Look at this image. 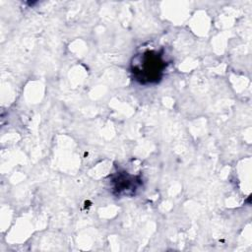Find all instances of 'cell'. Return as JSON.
Instances as JSON below:
<instances>
[{
    "label": "cell",
    "mask_w": 252,
    "mask_h": 252,
    "mask_svg": "<svg viewBox=\"0 0 252 252\" xmlns=\"http://www.w3.org/2000/svg\"><path fill=\"white\" fill-rule=\"evenodd\" d=\"M165 66L166 61L161 53L148 50L135 58L131 72L135 80L141 84L156 83L161 78Z\"/></svg>",
    "instance_id": "1"
}]
</instances>
